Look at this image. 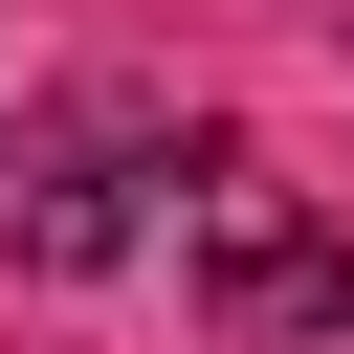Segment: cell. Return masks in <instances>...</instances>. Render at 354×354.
Masks as SVG:
<instances>
[{
    "instance_id": "cell-1",
    "label": "cell",
    "mask_w": 354,
    "mask_h": 354,
    "mask_svg": "<svg viewBox=\"0 0 354 354\" xmlns=\"http://www.w3.org/2000/svg\"><path fill=\"white\" fill-rule=\"evenodd\" d=\"M133 155H155V111H133V88H66V111H22V133H0V266L88 288V266L133 243Z\"/></svg>"
},
{
    "instance_id": "cell-2",
    "label": "cell",
    "mask_w": 354,
    "mask_h": 354,
    "mask_svg": "<svg viewBox=\"0 0 354 354\" xmlns=\"http://www.w3.org/2000/svg\"><path fill=\"white\" fill-rule=\"evenodd\" d=\"M199 310H221L243 354H288V332H354V243H332V221H288L266 177H199Z\"/></svg>"
}]
</instances>
